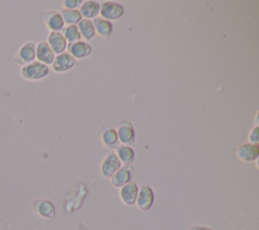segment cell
I'll return each mask as SVG.
<instances>
[{
  "instance_id": "obj_1",
  "label": "cell",
  "mask_w": 259,
  "mask_h": 230,
  "mask_svg": "<svg viewBox=\"0 0 259 230\" xmlns=\"http://www.w3.org/2000/svg\"><path fill=\"white\" fill-rule=\"evenodd\" d=\"M20 76L27 81H38L45 79L50 74L49 66L33 61L20 68Z\"/></svg>"
},
{
  "instance_id": "obj_2",
  "label": "cell",
  "mask_w": 259,
  "mask_h": 230,
  "mask_svg": "<svg viewBox=\"0 0 259 230\" xmlns=\"http://www.w3.org/2000/svg\"><path fill=\"white\" fill-rule=\"evenodd\" d=\"M123 14H124V8L118 2L104 1L100 4L99 15L101 18L105 20H108L111 22L122 17Z\"/></svg>"
},
{
  "instance_id": "obj_3",
  "label": "cell",
  "mask_w": 259,
  "mask_h": 230,
  "mask_svg": "<svg viewBox=\"0 0 259 230\" xmlns=\"http://www.w3.org/2000/svg\"><path fill=\"white\" fill-rule=\"evenodd\" d=\"M33 61H35V44L30 41L25 42L15 54L13 63L22 67Z\"/></svg>"
},
{
  "instance_id": "obj_4",
  "label": "cell",
  "mask_w": 259,
  "mask_h": 230,
  "mask_svg": "<svg viewBox=\"0 0 259 230\" xmlns=\"http://www.w3.org/2000/svg\"><path fill=\"white\" fill-rule=\"evenodd\" d=\"M135 176V167L131 165H121L119 169L109 178V182L113 187L120 188L124 184L133 181Z\"/></svg>"
},
{
  "instance_id": "obj_5",
  "label": "cell",
  "mask_w": 259,
  "mask_h": 230,
  "mask_svg": "<svg viewBox=\"0 0 259 230\" xmlns=\"http://www.w3.org/2000/svg\"><path fill=\"white\" fill-rule=\"evenodd\" d=\"M155 203V193L150 185H142L139 187V193L136 201V206L142 212H148Z\"/></svg>"
},
{
  "instance_id": "obj_6",
  "label": "cell",
  "mask_w": 259,
  "mask_h": 230,
  "mask_svg": "<svg viewBox=\"0 0 259 230\" xmlns=\"http://www.w3.org/2000/svg\"><path fill=\"white\" fill-rule=\"evenodd\" d=\"M121 166L119 159L114 151L108 152L100 164V174L102 177L109 179Z\"/></svg>"
},
{
  "instance_id": "obj_7",
  "label": "cell",
  "mask_w": 259,
  "mask_h": 230,
  "mask_svg": "<svg viewBox=\"0 0 259 230\" xmlns=\"http://www.w3.org/2000/svg\"><path fill=\"white\" fill-rule=\"evenodd\" d=\"M76 64L77 61L68 52H64L62 54L56 55L51 67L54 72L61 74L70 71L76 66Z\"/></svg>"
},
{
  "instance_id": "obj_8",
  "label": "cell",
  "mask_w": 259,
  "mask_h": 230,
  "mask_svg": "<svg viewBox=\"0 0 259 230\" xmlns=\"http://www.w3.org/2000/svg\"><path fill=\"white\" fill-rule=\"evenodd\" d=\"M237 158L244 163H250L256 161L259 156V147L258 145L245 143L238 147L236 150Z\"/></svg>"
},
{
  "instance_id": "obj_9",
  "label": "cell",
  "mask_w": 259,
  "mask_h": 230,
  "mask_svg": "<svg viewBox=\"0 0 259 230\" xmlns=\"http://www.w3.org/2000/svg\"><path fill=\"white\" fill-rule=\"evenodd\" d=\"M117 137L119 143L121 145H127L131 146L134 144L135 139H136V132L133 124L126 120L122 121L116 130Z\"/></svg>"
},
{
  "instance_id": "obj_10",
  "label": "cell",
  "mask_w": 259,
  "mask_h": 230,
  "mask_svg": "<svg viewBox=\"0 0 259 230\" xmlns=\"http://www.w3.org/2000/svg\"><path fill=\"white\" fill-rule=\"evenodd\" d=\"M139 185L135 181H131L119 188L118 196L121 203L125 206H134L136 205L138 193H139Z\"/></svg>"
},
{
  "instance_id": "obj_11",
  "label": "cell",
  "mask_w": 259,
  "mask_h": 230,
  "mask_svg": "<svg viewBox=\"0 0 259 230\" xmlns=\"http://www.w3.org/2000/svg\"><path fill=\"white\" fill-rule=\"evenodd\" d=\"M68 53L77 61V60H83L89 57L92 53V47L89 43L85 41H79L73 44L68 45L67 47Z\"/></svg>"
},
{
  "instance_id": "obj_12",
  "label": "cell",
  "mask_w": 259,
  "mask_h": 230,
  "mask_svg": "<svg viewBox=\"0 0 259 230\" xmlns=\"http://www.w3.org/2000/svg\"><path fill=\"white\" fill-rule=\"evenodd\" d=\"M32 208L34 212L44 219H53L56 216V207L50 200L38 199L33 203Z\"/></svg>"
},
{
  "instance_id": "obj_13",
  "label": "cell",
  "mask_w": 259,
  "mask_h": 230,
  "mask_svg": "<svg viewBox=\"0 0 259 230\" xmlns=\"http://www.w3.org/2000/svg\"><path fill=\"white\" fill-rule=\"evenodd\" d=\"M55 57V53L46 41H41L35 45V61L50 66L54 62Z\"/></svg>"
},
{
  "instance_id": "obj_14",
  "label": "cell",
  "mask_w": 259,
  "mask_h": 230,
  "mask_svg": "<svg viewBox=\"0 0 259 230\" xmlns=\"http://www.w3.org/2000/svg\"><path fill=\"white\" fill-rule=\"evenodd\" d=\"M46 42L48 43L52 51L55 53V55H59L66 52V49L68 47V43L61 31H51L48 34V39Z\"/></svg>"
},
{
  "instance_id": "obj_15",
  "label": "cell",
  "mask_w": 259,
  "mask_h": 230,
  "mask_svg": "<svg viewBox=\"0 0 259 230\" xmlns=\"http://www.w3.org/2000/svg\"><path fill=\"white\" fill-rule=\"evenodd\" d=\"M42 19L45 22L46 27L51 31H62L65 27L63 18L60 12L57 11H50L42 15Z\"/></svg>"
},
{
  "instance_id": "obj_16",
  "label": "cell",
  "mask_w": 259,
  "mask_h": 230,
  "mask_svg": "<svg viewBox=\"0 0 259 230\" xmlns=\"http://www.w3.org/2000/svg\"><path fill=\"white\" fill-rule=\"evenodd\" d=\"M99 10H100V3L94 0H86L83 1L80 8L79 12L84 19H95L99 15Z\"/></svg>"
},
{
  "instance_id": "obj_17",
  "label": "cell",
  "mask_w": 259,
  "mask_h": 230,
  "mask_svg": "<svg viewBox=\"0 0 259 230\" xmlns=\"http://www.w3.org/2000/svg\"><path fill=\"white\" fill-rule=\"evenodd\" d=\"M101 141L106 148L115 149L119 144L116 130L110 126L104 127L101 132Z\"/></svg>"
},
{
  "instance_id": "obj_18",
  "label": "cell",
  "mask_w": 259,
  "mask_h": 230,
  "mask_svg": "<svg viewBox=\"0 0 259 230\" xmlns=\"http://www.w3.org/2000/svg\"><path fill=\"white\" fill-rule=\"evenodd\" d=\"M115 154L119 159L121 165H131L136 158L135 150L127 145H118L115 148Z\"/></svg>"
},
{
  "instance_id": "obj_19",
  "label": "cell",
  "mask_w": 259,
  "mask_h": 230,
  "mask_svg": "<svg viewBox=\"0 0 259 230\" xmlns=\"http://www.w3.org/2000/svg\"><path fill=\"white\" fill-rule=\"evenodd\" d=\"M95 32L101 39H108L113 32V25L110 21L105 20L101 17H96L93 21Z\"/></svg>"
},
{
  "instance_id": "obj_20",
  "label": "cell",
  "mask_w": 259,
  "mask_h": 230,
  "mask_svg": "<svg viewBox=\"0 0 259 230\" xmlns=\"http://www.w3.org/2000/svg\"><path fill=\"white\" fill-rule=\"evenodd\" d=\"M77 27H78L81 37H83L85 40V42H89V41L93 40V37L96 34L92 20L82 18L81 21L77 24Z\"/></svg>"
},
{
  "instance_id": "obj_21",
  "label": "cell",
  "mask_w": 259,
  "mask_h": 230,
  "mask_svg": "<svg viewBox=\"0 0 259 230\" xmlns=\"http://www.w3.org/2000/svg\"><path fill=\"white\" fill-rule=\"evenodd\" d=\"M60 14L63 18L64 24H67V25H77L82 19V16H81L79 10L63 9L60 12Z\"/></svg>"
},
{
  "instance_id": "obj_22",
  "label": "cell",
  "mask_w": 259,
  "mask_h": 230,
  "mask_svg": "<svg viewBox=\"0 0 259 230\" xmlns=\"http://www.w3.org/2000/svg\"><path fill=\"white\" fill-rule=\"evenodd\" d=\"M62 34L67 41L68 45L81 41V35L78 30L77 25H67L62 29Z\"/></svg>"
},
{
  "instance_id": "obj_23",
  "label": "cell",
  "mask_w": 259,
  "mask_h": 230,
  "mask_svg": "<svg viewBox=\"0 0 259 230\" xmlns=\"http://www.w3.org/2000/svg\"><path fill=\"white\" fill-rule=\"evenodd\" d=\"M82 0H63L62 6L64 7V9H68V10H78V8H80L81 4H82Z\"/></svg>"
},
{
  "instance_id": "obj_24",
  "label": "cell",
  "mask_w": 259,
  "mask_h": 230,
  "mask_svg": "<svg viewBox=\"0 0 259 230\" xmlns=\"http://www.w3.org/2000/svg\"><path fill=\"white\" fill-rule=\"evenodd\" d=\"M259 142V129L258 126H254L248 135V143L258 145Z\"/></svg>"
},
{
  "instance_id": "obj_25",
  "label": "cell",
  "mask_w": 259,
  "mask_h": 230,
  "mask_svg": "<svg viewBox=\"0 0 259 230\" xmlns=\"http://www.w3.org/2000/svg\"><path fill=\"white\" fill-rule=\"evenodd\" d=\"M188 230H213L211 227L204 226V225H193L188 228Z\"/></svg>"
}]
</instances>
